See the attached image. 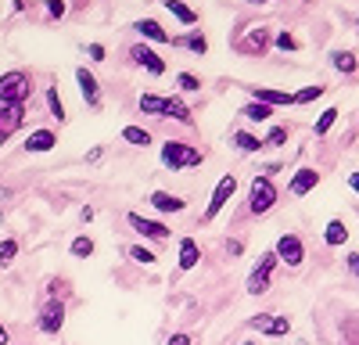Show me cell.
<instances>
[{
	"label": "cell",
	"instance_id": "1",
	"mask_svg": "<svg viewBox=\"0 0 359 345\" xmlns=\"http://www.w3.org/2000/svg\"><path fill=\"white\" fill-rule=\"evenodd\" d=\"M29 90H33V83H29L25 72H4L0 76V104H22L29 97Z\"/></svg>",
	"mask_w": 359,
	"mask_h": 345
},
{
	"label": "cell",
	"instance_id": "2",
	"mask_svg": "<svg viewBox=\"0 0 359 345\" xmlns=\"http://www.w3.org/2000/svg\"><path fill=\"white\" fill-rule=\"evenodd\" d=\"M162 162L169 169H194V165H201V151L198 148H187V144H180V140H165Z\"/></svg>",
	"mask_w": 359,
	"mask_h": 345
},
{
	"label": "cell",
	"instance_id": "3",
	"mask_svg": "<svg viewBox=\"0 0 359 345\" xmlns=\"http://www.w3.org/2000/svg\"><path fill=\"white\" fill-rule=\"evenodd\" d=\"M273 205H277V187H273V180H269V177H255V180H252V191H248V209L262 216V212H269Z\"/></svg>",
	"mask_w": 359,
	"mask_h": 345
},
{
	"label": "cell",
	"instance_id": "4",
	"mask_svg": "<svg viewBox=\"0 0 359 345\" xmlns=\"http://www.w3.org/2000/svg\"><path fill=\"white\" fill-rule=\"evenodd\" d=\"M273 252H277L280 263H287V266H302V259H306V245H302L298 234H280Z\"/></svg>",
	"mask_w": 359,
	"mask_h": 345
},
{
	"label": "cell",
	"instance_id": "5",
	"mask_svg": "<svg viewBox=\"0 0 359 345\" xmlns=\"http://www.w3.org/2000/svg\"><path fill=\"white\" fill-rule=\"evenodd\" d=\"M273 266H277V252H266V255L259 259V266L252 270V277H248V295H262V292H266Z\"/></svg>",
	"mask_w": 359,
	"mask_h": 345
},
{
	"label": "cell",
	"instance_id": "6",
	"mask_svg": "<svg viewBox=\"0 0 359 345\" xmlns=\"http://www.w3.org/2000/svg\"><path fill=\"white\" fill-rule=\"evenodd\" d=\"M36 327L43 331V334H57L65 327V306L62 302H47L43 309H40V316H36Z\"/></svg>",
	"mask_w": 359,
	"mask_h": 345
},
{
	"label": "cell",
	"instance_id": "7",
	"mask_svg": "<svg viewBox=\"0 0 359 345\" xmlns=\"http://www.w3.org/2000/svg\"><path fill=\"white\" fill-rule=\"evenodd\" d=\"M233 191H237V177H223V180L216 184V191H212V201H208V209H205V219H216L219 209L233 198Z\"/></svg>",
	"mask_w": 359,
	"mask_h": 345
},
{
	"label": "cell",
	"instance_id": "8",
	"mask_svg": "<svg viewBox=\"0 0 359 345\" xmlns=\"http://www.w3.org/2000/svg\"><path fill=\"white\" fill-rule=\"evenodd\" d=\"M248 324H252L255 331H262V334H273V338H284V334L291 331V320H287V316H269V313L252 316Z\"/></svg>",
	"mask_w": 359,
	"mask_h": 345
},
{
	"label": "cell",
	"instance_id": "9",
	"mask_svg": "<svg viewBox=\"0 0 359 345\" xmlns=\"http://www.w3.org/2000/svg\"><path fill=\"white\" fill-rule=\"evenodd\" d=\"M126 219H130V226L137 230V234H144V238H155V241H165L169 238V226L158 223V219H144L140 212H130Z\"/></svg>",
	"mask_w": 359,
	"mask_h": 345
},
{
	"label": "cell",
	"instance_id": "10",
	"mask_svg": "<svg viewBox=\"0 0 359 345\" xmlns=\"http://www.w3.org/2000/svg\"><path fill=\"white\" fill-rule=\"evenodd\" d=\"M76 83H79V94L90 108H101V86L94 79V72H86V69H76Z\"/></svg>",
	"mask_w": 359,
	"mask_h": 345
},
{
	"label": "cell",
	"instance_id": "11",
	"mask_svg": "<svg viewBox=\"0 0 359 345\" xmlns=\"http://www.w3.org/2000/svg\"><path fill=\"white\" fill-rule=\"evenodd\" d=\"M130 54H133V62H137V65H144V69L151 72V76H162V72H165V62H162V58H158V54H155L151 47L137 43V47H133Z\"/></svg>",
	"mask_w": 359,
	"mask_h": 345
},
{
	"label": "cell",
	"instance_id": "12",
	"mask_svg": "<svg viewBox=\"0 0 359 345\" xmlns=\"http://www.w3.org/2000/svg\"><path fill=\"white\" fill-rule=\"evenodd\" d=\"M316 184H320V172H316V169H298L294 177H291V194L302 198V194H309Z\"/></svg>",
	"mask_w": 359,
	"mask_h": 345
},
{
	"label": "cell",
	"instance_id": "13",
	"mask_svg": "<svg viewBox=\"0 0 359 345\" xmlns=\"http://www.w3.org/2000/svg\"><path fill=\"white\" fill-rule=\"evenodd\" d=\"M54 144H57V133L54 130H36V133H29L25 151H54Z\"/></svg>",
	"mask_w": 359,
	"mask_h": 345
},
{
	"label": "cell",
	"instance_id": "14",
	"mask_svg": "<svg viewBox=\"0 0 359 345\" xmlns=\"http://www.w3.org/2000/svg\"><path fill=\"white\" fill-rule=\"evenodd\" d=\"M137 33L147 36V40H155V43H172V36L165 33V29H162L155 18H140V22H137Z\"/></svg>",
	"mask_w": 359,
	"mask_h": 345
},
{
	"label": "cell",
	"instance_id": "15",
	"mask_svg": "<svg viewBox=\"0 0 359 345\" xmlns=\"http://www.w3.org/2000/svg\"><path fill=\"white\" fill-rule=\"evenodd\" d=\"M151 205H155L158 212H184L187 201H184V198H172L169 191H155V194H151Z\"/></svg>",
	"mask_w": 359,
	"mask_h": 345
},
{
	"label": "cell",
	"instance_id": "16",
	"mask_svg": "<svg viewBox=\"0 0 359 345\" xmlns=\"http://www.w3.org/2000/svg\"><path fill=\"white\" fill-rule=\"evenodd\" d=\"M323 241L331 245V248H341V245L348 241V226H345V219H331V223H327Z\"/></svg>",
	"mask_w": 359,
	"mask_h": 345
},
{
	"label": "cell",
	"instance_id": "17",
	"mask_svg": "<svg viewBox=\"0 0 359 345\" xmlns=\"http://www.w3.org/2000/svg\"><path fill=\"white\" fill-rule=\"evenodd\" d=\"M198 259H201V252H198V241H194V238L180 241V270H194Z\"/></svg>",
	"mask_w": 359,
	"mask_h": 345
},
{
	"label": "cell",
	"instance_id": "18",
	"mask_svg": "<svg viewBox=\"0 0 359 345\" xmlns=\"http://www.w3.org/2000/svg\"><path fill=\"white\" fill-rule=\"evenodd\" d=\"M169 108V97H158V94H140V111L147 115H165Z\"/></svg>",
	"mask_w": 359,
	"mask_h": 345
},
{
	"label": "cell",
	"instance_id": "19",
	"mask_svg": "<svg viewBox=\"0 0 359 345\" xmlns=\"http://www.w3.org/2000/svg\"><path fill=\"white\" fill-rule=\"evenodd\" d=\"M255 94V101H262V104H294V94H284V90H252Z\"/></svg>",
	"mask_w": 359,
	"mask_h": 345
},
{
	"label": "cell",
	"instance_id": "20",
	"mask_svg": "<svg viewBox=\"0 0 359 345\" xmlns=\"http://www.w3.org/2000/svg\"><path fill=\"white\" fill-rule=\"evenodd\" d=\"M162 4H165V11H169V15H176L184 25H194V22H198V15H194L187 4H180V0H162Z\"/></svg>",
	"mask_w": 359,
	"mask_h": 345
},
{
	"label": "cell",
	"instance_id": "21",
	"mask_svg": "<svg viewBox=\"0 0 359 345\" xmlns=\"http://www.w3.org/2000/svg\"><path fill=\"white\" fill-rule=\"evenodd\" d=\"M165 115H172V119H180V123H194V115H191V108L180 101V97H169V108H165Z\"/></svg>",
	"mask_w": 359,
	"mask_h": 345
},
{
	"label": "cell",
	"instance_id": "22",
	"mask_svg": "<svg viewBox=\"0 0 359 345\" xmlns=\"http://www.w3.org/2000/svg\"><path fill=\"white\" fill-rule=\"evenodd\" d=\"M233 144H237V151H245V155H252V151H259L266 140H259L255 133H237L233 137Z\"/></svg>",
	"mask_w": 359,
	"mask_h": 345
},
{
	"label": "cell",
	"instance_id": "23",
	"mask_svg": "<svg viewBox=\"0 0 359 345\" xmlns=\"http://www.w3.org/2000/svg\"><path fill=\"white\" fill-rule=\"evenodd\" d=\"M123 140H130L133 148H147V144H151V133L140 130V126H126V130H123Z\"/></svg>",
	"mask_w": 359,
	"mask_h": 345
},
{
	"label": "cell",
	"instance_id": "24",
	"mask_svg": "<svg viewBox=\"0 0 359 345\" xmlns=\"http://www.w3.org/2000/svg\"><path fill=\"white\" fill-rule=\"evenodd\" d=\"M245 115H248L252 123H266L269 115H273V108H269V104H262V101H252V104L245 108Z\"/></svg>",
	"mask_w": 359,
	"mask_h": 345
},
{
	"label": "cell",
	"instance_id": "25",
	"mask_svg": "<svg viewBox=\"0 0 359 345\" xmlns=\"http://www.w3.org/2000/svg\"><path fill=\"white\" fill-rule=\"evenodd\" d=\"M47 108H50V115H54L57 123H65V104H62V97H57V90H54V86L47 90Z\"/></svg>",
	"mask_w": 359,
	"mask_h": 345
},
{
	"label": "cell",
	"instance_id": "26",
	"mask_svg": "<svg viewBox=\"0 0 359 345\" xmlns=\"http://www.w3.org/2000/svg\"><path fill=\"white\" fill-rule=\"evenodd\" d=\"M172 43H184V47H191L194 54H208V40H205L201 33H191V36H184V40H172Z\"/></svg>",
	"mask_w": 359,
	"mask_h": 345
},
{
	"label": "cell",
	"instance_id": "27",
	"mask_svg": "<svg viewBox=\"0 0 359 345\" xmlns=\"http://www.w3.org/2000/svg\"><path fill=\"white\" fill-rule=\"evenodd\" d=\"M126 252H130V259H137V263H144V266H155V259H158L151 248H144V245H133Z\"/></svg>",
	"mask_w": 359,
	"mask_h": 345
},
{
	"label": "cell",
	"instance_id": "28",
	"mask_svg": "<svg viewBox=\"0 0 359 345\" xmlns=\"http://www.w3.org/2000/svg\"><path fill=\"white\" fill-rule=\"evenodd\" d=\"M338 123V108H327L323 115H320V119H316V137H323L327 130H331Z\"/></svg>",
	"mask_w": 359,
	"mask_h": 345
},
{
	"label": "cell",
	"instance_id": "29",
	"mask_svg": "<svg viewBox=\"0 0 359 345\" xmlns=\"http://www.w3.org/2000/svg\"><path fill=\"white\" fill-rule=\"evenodd\" d=\"M15 255H18V241L15 238H4V241H0V266H8Z\"/></svg>",
	"mask_w": 359,
	"mask_h": 345
},
{
	"label": "cell",
	"instance_id": "30",
	"mask_svg": "<svg viewBox=\"0 0 359 345\" xmlns=\"http://www.w3.org/2000/svg\"><path fill=\"white\" fill-rule=\"evenodd\" d=\"M176 83H180V90H187V94H198V90H201V79L191 76V72H180Z\"/></svg>",
	"mask_w": 359,
	"mask_h": 345
},
{
	"label": "cell",
	"instance_id": "31",
	"mask_svg": "<svg viewBox=\"0 0 359 345\" xmlns=\"http://www.w3.org/2000/svg\"><path fill=\"white\" fill-rule=\"evenodd\" d=\"M72 255H76V259H86V255H94V241H90L86 234H83V238H76V241H72Z\"/></svg>",
	"mask_w": 359,
	"mask_h": 345
},
{
	"label": "cell",
	"instance_id": "32",
	"mask_svg": "<svg viewBox=\"0 0 359 345\" xmlns=\"http://www.w3.org/2000/svg\"><path fill=\"white\" fill-rule=\"evenodd\" d=\"M331 62H334V69H338V72H355V58H352V54H345V50H338V54L331 58Z\"/></svg>",
	"mask_w": 359,
	"mask_h": 345
},
{
	"label": "cell",
	"instance_id": "33",
	"mask_svg": "<svg viewBox=\"0 0 359 345\" xmlns=\"http://www.w3.org/2000/svg\"><path fill=\"white\" fill-rule=\"evenodd\" d=\"M323 94V86H306V90H298L294 94V104H306V101H316Z\"/></svg>",
	"mask_w": 359,
	"mask_h": 345
},
{
	"label": "cell",
	"instance_id": "34",
	"mask_svg": "<svg viewBox=\"0 0 359 345\" xmlns=\"http://www.w3.org/2000/svg\"><path fill=\"white\" fill-rule=\"evenodd\" d=\"M43 8H47L50 18H62L65 15V0H43Z\"/></svg>",
	"mask_w": 359,
	"mask_h": 345
},
{
	"label": "cell",
	"instance_id": "35",
	"mask_svg": "<svg viewBox=\"0 0 359 345\" xmlns=\"http://www.w3.org/2000/svg\"><path fill=\"white\" fill-rule=\"evenodd\" d=\"M266 144H273V148H280V144H287V130H284V126H277V130H269Z\"/></svg>",
	"mask_w": 359,
	"mask_h": 345
},
{
	"label": "cell",
	"instance_id": "36",
	"mask_svg": "<svg viewBox=\"0 0 359 345\" xmlns=\"http://www.w3.org/2000/svg\"><path fill=\"white\" fill-rule=\"evenodd\" d=\"M277 47H280V50H298V40H294L291 33H277Z\"/></svg>",
	"mask_w": 359,
	"mask_h": 345
},
{
	"label": "cell",
	"instance_id": "37",
	"mask_svg": "<svg viewBox=\"0 0 359 345\" xmlns=\"http://www.w3.org/2000/svg\"><path fill=\"white\" fill-rule=\"evenodd\" d=\"M86 54H90V62H104V47H101V43H90Z\"/></svg>",
	"mask_w": 359,
	"mask_h": 345
},
{
	"label": "cell",
	"instance_id": "38",
	"mask_svg": "<svg viewBox=\"0 0 359 345\" xmlns=\"http://www.w3.org/2000/svg\"><path fill=\"white\" fill-rule=\"evenodd\" d=\"M345 266H348V273H352V277H359V252L345 255Z\"/></svg>",
	"mask_w": 359,
	"mask_h": 345
},
{
	"label": "cell",
	"instance_id": "39",
	"mask_svg": "<svg viewBox=\"0 0 359 345\" xmlns=\"http://www.w3.org/2000/svg\"><path fill=\"white\" fill-rule=\"evenodd\" d=\"M248 43H252V47H259V50H262V43H266V29H255V33H252V36H248Z\"/></svg>",
	"mask_w": 359,
	"mask_h": 345
},
{
	"label": "cell",
	"instance_id": "40",
	"mask_svg": "<svg viewBox=\"0 0 359 345\" xmlns=\"http://www.w3.org/2000/svg\"><path fill=\"white\" fill-rule=\"evenodd\" d=\"M169 345H191V334H172Z\"/></svg>",
	"mask_w": 359,
	"mask_h": 345
},
{
	"label": "cell",
	"instance_id": "41",
	"mask_svg": "<svg viewBox=\"0 0 359 345\" xmlns=\"http://www.w3.org/2000/svg\"><path fill=\"white\" fill-rule=\"evenodd\" d=\"M348 187L359 194V169H355V172H348Z\"/></svg>",
	"mask_w": 359,
	"mask_h": 345
},
{
	"label": "cell",
	"instance_id": "42",
	"mask_svg": "<svg viewBox=\"0 0 359 345\" xmlns=\"http://www.w3.org/2000/svg\"><path fill=\"white\" fill-rule=\"evenodd\" d=\"M0 345H8V327H0Z\"/></svg>",
	"mask_w": 359,
	"mask_h": 345
},
{
	"label": "cell",
	"instance_id": "43",
	"mask_svg": "<svg viewBox=\"0 0 359 345\" xmlns=\"http://www.w3.org/2000/svg\"><path fill=\"white\" fill-rule=\"evenodd\" d=\"M248 4H266V0H248Z\"/></svg>",
	"mask_w": 359,
	"mask_h": 345
},
{
	"label": "cell",
	"instance_id": "44",
	"mask_svg": "<svg viewBox=\"0 0 359 345\" xmlns=\"http://www.w3.org/2000/svg\"><path fill=\"white\" fill-rule=\"evenodd\" d=\"M245 345H259V341H245Z\"/></svg>",
	"mask_w": 359,
	"mask_h": 345
},
{
	"label": "cell",
	"instance_id": "45",
	"mask_svg": "<svg viewBox=\"0 0 359 345\" xmlns=\"http://www.w3.org/2000/svg\"><path fill=\"white\" fill-rule=\"evenodd\" d=\"M0 137H4V126H0Z\"/></svg>",
	"mask_w": 359,
	"mask_h": 345
}]
</instances>
